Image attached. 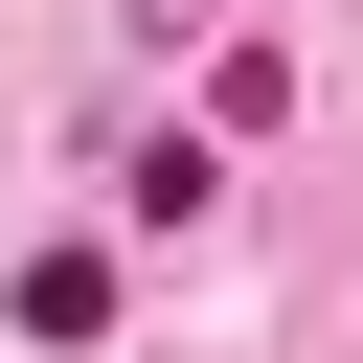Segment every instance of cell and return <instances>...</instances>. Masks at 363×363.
<instances>
[{
  "label": "cell",
  "instance_id": "obj_1",
  "mask_svg": "<svg viewBox=\"0 0 363 363\" xmlns=\"http://www.w3.org/2000/svg\"><path fill=\"white\" fill-rule=\"evenodd\" d=\"M113 204H136V227H204V204H227V159H204V136H136V159H113Z\"/></svg>",
  "mask_w": 363,
  "mask_h": 363
}]
</instances>
